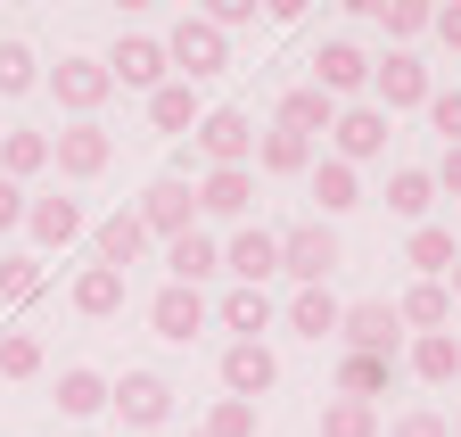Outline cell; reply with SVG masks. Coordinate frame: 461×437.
Segmentation results:
<instances>
[{
	"mask_svg": "<svg viewBox=\"0 0 461 437\" xmlns=\"http://www.w3.org/2000/svg\"><path fill=\"white\" fill-rule=\"evenodd\" d=\"M272 240H280V272H288L297 289H321L330 272L346 264V248H338V232L321 223V214H313V223H288V232H272Z\"/></svg>",
	"mask_w": 461,
	"mask_h": 437,
	"instance_id": "6da1fadb",
	"label": "cell"
},
{
	"mask_svg": "<svg viewBox=\"0 0 461 437\" xmlns=\"http://www.w3.org/2000/svg\"><path fill=\"white\" fill-rule=\"evenodd\" d=\"M165 67H173V83H206V75H222L230 67V33H214L206 17H182V25H173L165 33Z\"/></svg>",
	"mask_w": 461,
	"mask_h": 437,
	"instance_id": "7a4b0ae2",
	"label": "cell"
},
{
	"mask_svg": "<svg viewBox=\"0 0 461 437\" xmlns=\"http://www.w3.org/2000/svg\"><path fill=\"white\" fill-rule=\"evenodd\" d=\"M190 141H198V157H206V174H214V166H248V157H256V116H248V107H206Z\"/></svg>",
	"mask_w": 461,
	"mask_h": 437,
	"instance_id": "3957f363",
	"label": "cell"
},
{
	"mask_svg": "<svg viewBox=\"0 0 461 437\" xmlns=\"http://www.w3.org/2000/svg\"><path fill=\"white\" fill-rule=\"evenodd\" d=\"M371 91H379L371 99L379 116H403V107H429L437 83H429V67L412 59V50H387V59H371Z\"/></svg>",
	"mask_w": 461,
	"mask_h": 437,
	"instance_id": "277c9868",
	"label": "cell"
},
{
	"mask_svg": "<svg viewBox=\"0 0 461 437\" xmlns=\"http://www.w3.org/2000/svg\"><path fill=\"white\" fill-rule=\"evenodd\" d=\"M132 214H140V232H149V240H182V232H198L190 174H165V182H149V198H140Z\"/></svg>",
	"mask_w": 461,
	"mask_h": 437,
	"instance_id": "5b68a950",
	"label": "cell"
},
{
	"mask_svg": "<svg viewBox=\"0 0 461 437\" xmlns=\"http://www.w3.org/2000/svg\"><path fill=\"white\" fill-rule=\"evenodd\" d=\"M338 339H346V355H387V363H395L403 322H395L387 297H363V305H338Z\"/></svg>",
	"mask_w": 461,
	"mask_h": 437,
	"instance_id": "8992f818",
	"label": "cell"
},
{
	"mask_svg": "<svg viewBox=\"0 0 461 437\" xmlns=\"http://www.w3.org/2000/svg\"><path fill=\"white\" fill-rule=\"evenodd\" d=\"M99 67H107V83H124V91H165V83H173V67H165V41H157V33H124V41H115Z\"/></svg>",
	"mask_w": 461,
	"mask_h": 437,
	"instance_id": "52a82bcc",
	"label": "cell"
},
{
	"mask_svg": "<svg viewBox=\"0 0 461 437\" xmlns=\"http://www.w3.org/2000/svg\"><path fill=\"white\" fill-rule=\"evenodd\" d=\"M107 413L124 429H157V421H173V388L157 371H124V379H107Z\"/></svg>",
	"mask_w": 461,
	"mask_h": 437,
	"instance_id": "ba28073f",
	"label": "cell"
},
{
	"mask_svg": "<svg viewBox=\"0 0 461 437\" xmlns=\"http://www.w3.org/2000/svg\"><path fill=\"white\" fill-rule=\"evenodd\" d=\"M50 91H58V107H67L75 124H91L99 107H107V91H115V83H107V67H99V59H58V67H50Z\"/></svg>",
	"mask_w": 461,
	"mask_h": 437,
	"instance_id": "9c48e42d",
	"label": "cell"
},
{
	"mask_svg": "<svg viewBox=\"0 0 461 437\" xmlns=\"http://www.w3.org/2000/svg\"><path fill=\"white\" fill-rule=\"evenodd\" d=\"M107 157H115V141H107L99 124H67V132H50V166L67 174V182H99V174H107Z\"/></svg>",
	"mask_w": 461,
	"mask_h": 437,
	"instance_id": "30bf717a",
	"label": "cell"
},
{
	"mask_svg": "<svg viewBox=\"0 0 461 437\" xmlns=\"http://www.w3.org/2000/svg\"><path fill=\"white\" fill-rule=\"evenodd\" d=\"M190 198H198V214H214V223H240V214L256 206V166H214V174L190 182Z\"/></svg>",
	"mask_w": 461,
	"mask_h": 437,
	"instance_id": "8fae6325",
	"label": "cell"
},
{
	"mask_svg": "<svg viewBox=\"0 0 461 437\" xmlns=\"http://www.w3.org/2000/svg\"><path fill=\"white\" fill-rule=\"evenodd\" d=\"M206 322H214V314H206V297H198V289H182V281H165V289L149 297V331H157V339H173V347H190Z\"/></svg>",
	"mask_w": 461,
	"mask_h": 437,
	"instance_id": "7c38bea8",
	"label": "cell"
},
{
	"mask_svg": "<svg viewBox=\"0 0 461 437\" xmlns=\"http://www.w3.org/2000/svg\"><path fill=\"white\" fill-rule=\"evenodd\" d=\"M222 388L240 396V405L272 396V388H280V363H272V347H264V339H256V347H248V339H230V347H222Z\"/></svg>",
	"mask_w": 461,
	"mask_h": 437,
	"instance_id": "4fadbf2b",
	"label": "cell"
},
{
	"mask_svg": "<svg viewBox=\"0 0 461 437\" xmlns=\"http://www.w3.org/2000/svg\"><path fill=\"white\" fill-rule=\"evenodd\" d=\"M363 83H371V59H363L346 33H330V41L313 50V91H321V99H355Z\"/></svg>",
	"mask_w": 461,
	"mask_h": 437,
	"instance_id": "5bb4252c",
	"label": "cell"
},
{
	"mask_svg": "<svg viewBox=\"0 0 461 437\" xmlns=\"http://www.w3.org/2000/svg\"><path fill=\"white\" fill-rule=\"evenodd\" d=\"M330 141H338V166H371V157L387 149V116H379V107H338V116H330Z\"/></svg>",
	"mask_w": 461,
	"mask_h": 437,
	"instance_id": "9a60e30c",
	"label": "cell"
},
{
	"mask_svg": "<svg viewBox=\"0 0 461 437\" xmlns=\"http://www.w3.org/2000/svg\"><path fill=\"white\" fill-rule=\"evenodd\" d=\"M25 232H33V248L67 256V248L83 240V206H75V198H25Z\"/></svg>",
	"mask_w": 461,
	"mask_h": 437,
	"instance_id": "2e32d148",
	"label": "cell"
},
{
	"mask_svg": "<svg viewBox=\"0 0 461 437\" xmlns=\"http://www.w3.org/2000/svg\"><path fill=\"white\" fill-rule=\"evenodd\" d=\"M222 272H240V289H264L272 272H280V240H272V232H230Z\"/></svg>",
	"mask_w": 461,
	"mask_h": 437,
	"instance_id": "e0dca14e",
	"label": "cell"
},
{
	"mask_svg": "<svg viewBox=\"0 0 461 437\" xmlns=\"http://www.w3.org/2000/svg\"><path fill=\"white\" fill-rule=\"evenodd\" d=\"M124 297H132V281H124V272L83 264V281H75V314H83V322H115V314H124Z\"/></svg>",
	"mask_w": 461,
	"mask_h": 437,
	"instance_id": "ac0fdd59",
	"label": "cell"
},
{
	"mask_svg": "<svg viewBox=\"0 0 461 437\" xmlns=\"http://www.w3.org/2000/svg\"><path fill=\"white\" fill-rule=\"evenodd\" d=\"M330 116H338V99H321L313 83H297V91H280V132H297V141H313V132H330Z\"/></svg>",
	"mask_w": 461,
	"mask_h": 437,
	"instance_id": "d6986e66",
	"label": "cell"
},
{
	"mask_svg": "<svg viewBox=\"0 0 461 437\" xmlns=\"http://www.w3.org/2000/svg\"><path fill=\"white\" fill-rule=\"evenodd\" d=\"M149 248V232H140V214H107V223L91 232V256L107 264V272H132V256Z\"/></svg>",
	"mask_w": 461,
	"mask_h": 437,
	"instance_id": "ffe728a7",
	"label": "cell"
},
{
	"mask_svg": "<svg viewBox=\"0 0 461 437\" xmlns=\"http://www.w3.org/2000/svg\"><path fill=\"white\" fill-rule=\"evenodd\" d=\"M58 413H67V421H99L107 413V379L91 363H67V371H58Z\"/></svg>",
	"mask_w": 461,
	"mask_h": 437,
	"instance_id": "44dd1931",
	"label": "cell"
},
{
	"mask_svg": "<svg viewBox=\"0 0 461 437\" xmlns=\"http://www.w3.org/2000/svg\"><path fill=\"white\" fill-rule=\"evenodd\" d=\"M395 322H403V331H445V322H453V297H445V281H412V289H403L395 297Z\"/></svg>",
	"mask_w": 461,
	"mask_h": 437,
	"instance_id": "7402d4cb",
	"label": "cell"
},
{
	"mask_svg": "<svg viewBox=\"0 0 461 437\" xmlns=\"http://www.w3.org/2000/svg\"><path fill=\"white\" fill-rule=\"evenodd\" d=\"M206 314L222 322V331H240L248 347L272 331V297H264V289H230V297H222V305H206Z\"/></svg>",
	"mask_w": 461,
	"mask_h": 437,
	"instance_id": "603a6c76",
	"label": "cell"
},
{
	"mask_svg": "<svg viewBox=\"0 0 461 437\" xmlns=\"http://www.w3.org/2000/svg\"><path fill=\"white\" fill-rule=\"evenodd\" d=\"M429 206H437V182H429L420 166H395V174H387V214H403V223L420 232V223H429Z\"/></svg>",
	"mask_w": 461,
	"mask_h": 437,
	"instance_id": "cb8c5ba5",
	"label": "cell"
},
{
	"mask_svg": "<svg viewBox=\"0 0 461 437\" xmlns=\"http://www.w3.org/2000/svg\"><path fill=\"white\" fill-rule=\"evenodd\" d=\"M165 264H173V281H182V289H198L206 272H222V248L206 232H182V240H165Z\"/></svg>",
	"mask_w": 461,
	"mask_h": 437,
	"instance_id": "d4e9b609",
	"label": "cell"
},
{
	"mask_svg": "<svg viewBox=\"0 0 461 437\" xmlns=\"http://www.w3.org/2000/svg\"><path fill=\"white\" fill-rule=\"evenodd\" d=\"M41 166H50V132H0V182L25 190Z\"/></svg>",
	"mask_w": 461,
	"mask_h": 437,
	"instance_id": "484cf974",
	"label": "cell"
},
{
	"mask_svg": "<svg viewBox=\"0 0 461 437\" xmlns=\"http://www.w3.org/2000/svg\"><path fill=\"white\" fill-rule=\"evenodd\" d=\"M313 198H321V223H330V214H355V206H363V182H355V166L321 157V166H313Z\"/></svg>",
	"mask_w": 461,
	"mask_h": 437,
	"instance_id": "4316f807",
	"label": "cell"
},
{
	"mask_svg": "<svg viewBox=\"0 0 461 437\" xmlns=\"http://www.w3.org/2000/svg\"><path fill=\"white\" fill-rule=\"evenodd\" d=\"M453 256H461V248H453V232H437V223H420L412 240H403V264H412L420 281H445V272H453Z\"/></svg>",
	"mask_w": 461,
	"mask_h": 437,
	"instance_id": "83f0119b",
	"label": "cell"
},
{
	"mask_svg": "<svg viewBox=\"0 0 461 437\" xmlns=\"http://www.w3.org/2000/svg\"><path fill=\"white\" fill-rule=\"evenodd\" d=\"M355 9H363V17H379L395 50H403V41H420V33H429V0H355Z\"/></svg>",
	"mask_w": 461,
	"mask_h": 437,
	"instance_id": "f1b7e54d",
	"label": "cell"
},
{
	"mask_svg": "<svg viewBox=\"0 0 461 437\" xmlns=\"http://www.w3.org/2000/svg\"><path fill=\"white\" fill-rule=\"evenodd\" d=\"M198 116H206V107H198V91H190V83L149 91V124H157V132H198Z\"/></svg>",
	"mask_w": 461,
	"mask_h": 437,
	"instance_id": "f546056e",
	"label": "cell"
},
{
	"mask_svg": "<svg viewBox=\"0 0 461 437\" xmlns=\"http://www.w3.org/2000/svg\"><path fill=\"white\" fill-rule=\"evenodd\" d=\"M412 371L429 379V388L461 379V339H453V331H429V339H412Z\"/></svg>",
	"mask_w": 461,
	"mask_h": 437,
	"instance_id": "4dcf8cb0",
	"label": "cell"
},
{
	"mask_svg": "<svg viewBox=\"0 0 461 437\" xmlns=\"http://www.w3.org/2000/svg\"><path fill=\"white\" fill-rule=\"evenodd\" d=\"M288 331L297 339H338V297L330 289H297L288 297Z\"/></svg>",
	"mask_w": 461,
	"mask_h": 437,
	"instance_id": "1f68e13d",
	"label": "cell"
},
{
	"mask_svg": "<svg viewBox=\"0 0 461 437\" xmlns=\"http://www.w3.org/2000/svg\"><path fill=\"white\" fill-rule=\"evenodd\" d=\"M256 166H264V174H305V166H313V141H297V132L272 124V132L256 141Z\"/></svg>",
	"mask_w": 461,
	"mask_h": 437,
	"instance_id": "d6a6232c",
	"label": "cell"
},
{
	"mask_svg": "<svg viewBox=\"0 0 461 437\" xmlns=\"http://www.w3.org/2000/svg\"><path fill=\"white\" fill-rule=\"evenodd\" d=\"M387 371H395L387 355H346V363H338V396H355V405H371V396L387 388Z\"/></svg>",
	"mask_w": 461,
	"mask_h": 437,
	"instance_id": "836d02e7",
	"label": "cell"
},
{
	"mask_svg": "<svg viewBox=\"0 0 461 437\" xmlns=\"http://www.w3.org/2000/svg\"><path fill=\"white\" fill-rule=\"evenodd\" d=\"M321 437H379V413L355 405V396H338V405H321Z\"/></svg>",
	"mask_w": 461,
	"mask_h": 437,
	"instance_id": "e575fe53",
	"label": "cell"
},
{
	"mask_svg": "<svg viewBox=\"0 0 461 437\" xmlns=\"http://www.w3.org/2000/svg\"><path fill=\"white\" fill-rule=\"evenodd\" d=\"M33 83H41V59H33L25 41H0V91L17 99V91H33Z\"/></svg>",
	"mask_w": 461,
	"mask_h": 437,
	"instance_id": "d590c367",
	"label": "cell"
},
{
	"mask_svg": "<svg viewBox=\"0 0 461 437\" xmlns=\"http://www.w3.org/2000/svg\"><path fill=\"white\" fill-rule=\"evenodd\" d=\"M33 371H41V339L9 331V339H0V379H33Z\"/></svg>",
	"mask_w": 461,
	"mask_h": 437,
	"instance_id": "8d00e7d4",
	"label": "cell"
},
{
	"mask_svg": "<svg viewBox=\"0 0 461 437\" xmlns=\"http://www.w3.org/2000/svg\"><path fill=\"white\" fill-rule=\"evenodd\" d=\"M256 421H264L256 405H240V396H222V405L206 413V429H198V437H256Z\"/></svg>",
	"mask_w": 461,
	"mask_h": 437,
	"instance_id": "74e56055",
	"label": "cell"
},
{
	"mask_svg": "<svg viewBox=\"0 0 461 437\" xmlns=\"http://www.w3.org/2000/svg\"><path fill=\"white\" fill-rule=\"evenodd\" d=\"M41 289V264L33 256H0V297H33Z\"/></svg>",
	"mask_w": 461,
	"mask_h": 437,
	"instance_id": "f35d334b",
	"label": "cell"
},
{
	"mask_svg": "<svg viewBox=\"0 0 461 437\" xmlns=\"http://www.w3.org/2000/svg\"><path fill=\"white\" fill-rule=\"evenodd\" d=\"M429 124L445 132V149H461V91H429Z\"/></svg>",
	"mask_w": 461,
	"mask_h": 437,
	"instance_id": "ab89813d",
	"label": "cell"
},
{
	"mask_svg": "<svg viewBox=\"0 0 461 437\" xmlns=\"http://www.w3.org/2000/svg\"><path fill=\"white\" fill-rule=\"evenodd\" d=\"M429 33H437L445 50H461V0H453V9H429Z\"/></svg>",
	"mask_w": 461,
	"mask_h": 437,
	"instance_id": "60d3db41",
	"label": "cell"
},
{
	"mask_svg": "<svg viewBox=\"0 0 461 437\" xmlns=\"http://www.w3.org/2000/svg\"><path fill=\"white\" fill-rule=\"evenodd\" d=\"M0 232H25V190L0 182Z\"/></svg>",
	"mask_w": 461,
	"mask_h": 437,
	"instance_id": "b9f144b4",
	"label": "cell"
},
{
	"mask_svg": "<svg viewBox=\"0 0 461 437\" xmlns=\"http://www.w3.org/2000/svg\"><path fill=\"white\" fill-rule=\"evenodd\" d=\"M395 437H445V413H403Z\"/></svg>",
	"mask_w": 461,
	"mask_h": 437,
	"instance_id": "7bdbcfd3",
	"label": "cell"
},
{
	"mask_svg": "<svg viewBox=\"0 0 461 437\" xmlns=\"http://www.w3.org/2000/svg\"><path fill=\"white\" fill-rule=\"evenodd\" d=\"M429 182H437V190H453V198H461V149H445V166H437V174H429Z\"/></svg>",
	"mask_w": 461,
	"mask_h": 437,
	"instance_id": "ee69618b",
	"label": "cell"
},
{
	"mask_svg": "<svg viewBox=\"0 0 461 437\" xmlns=\"http://www.w3.org/2000/svg\"><path fill=\"white\" fill-rule=\"evenodd\" d=\"M445 297H461V256H453V289H445Z\"/></svg>",
	"mask_w": 461,
	"mask_h": 437,
	"instance_id": "f6af8a7d",
	"label": "cell"
},
{
	"mask_svg": "<svg viewBox=\"0 0 461 437\" xmlns=\"http://www.w3.org/2000/svg\"><path fill=\"white\" fill-rule=\"evenodd\" d=\"M445 437H461V413H453V429H445Z\"/></svg>",
	"mask_w": 461,
	"mask_h": 437,
	"instance_id": "bcb514c9",
	"label": "cell"
}]
</instances>
